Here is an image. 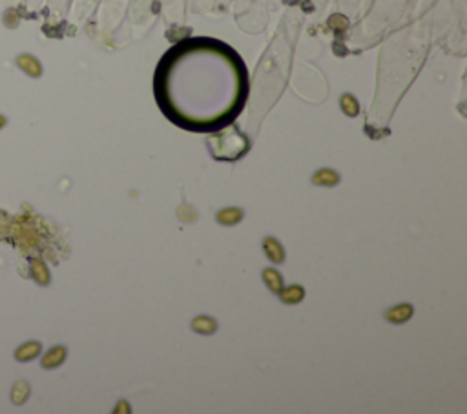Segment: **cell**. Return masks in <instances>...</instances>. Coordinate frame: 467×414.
<instances>
[{
	"mask_svg": "<svg viewBox=\"0 0 467 414\" xmlns=\"http://www.w3.org/2000/svg\"><path fill=\"white\" fill-rule=\"evenodd\" d=\"M263 279H265V283L268 285V288H270L272 292H280L281 288H283V279H281L280 272H276L274 268H266L263 272Z\"/></svg>",
	"mask_w": 467,
	"mask_h": 414,
	"instance_id": "ba28073f",
	"label": "cell"
},
{
	"mask_svg": "<svg viewBox=\"0 0 467 414\" xmlns=\"http://www.w3.org/2000/svg\"><path fill=\"white\" fill-rule=\"evenodd\" d=\"M40 352V343H37V341H30V343L22 345L20 349H17V352H15V357H17L18 362H30V360H33V357H37Z\"/></svg>",
	"mask_w": 467,
	"mask_h": 414,
	"instance_id": "5b68a950",
	"label": "cell"
},
{
	"mask_svg": "<svg viewBox=\"0 0 467 414\" xmlns=\"http://www.w3.org/2000/svg\"><path fill=\"white\" fill-rule=\"evenodd\" d=\"M338 181H340V175L332 170H319V172H316L314 177H312V183L323 184V186H332V184H336Z\"/></svg>",
	"mask_w": 467,
	"mask_h": 414,
	"instance_id": "52a82bcc",
	"label": "cell"
},
{
	"mask_svg": "<svg viewBox=\"0 0 467 414\" xmlns=\"http://www.w3.org/2000/svg\"><path fill=\"white\" fill-rule=\"evenodd\" d=\"M17 64L20 66L28 75H31V77H40V75H42V66H40V62L37 61L35 57H31V55H20V57L17 59Z\"/></svg>",
	"mask_w": 467,
	"mask_h": 414,
	"instance_id": "3957f363",
	"label": "cell"
},
{
	"mask_svg": "<svg viewBox=\"0 0 467 414\" xmlns=\"http://www.w3.org/2000/svg\"><path fill=\"white\" fill-rule=\"evenodd\" d=\"M33 272H35V279L39 281V283L46 285V283L49 281L48 270H46V266H44V263L39 261V259H35V261H33Z\"/></svg>",
	"mask_w": 467,
	"mask_h": 414,
	"instance_id": "9a60e30c",
	"label": "cell"
},
{
	"mask_svg": "<svg viewBox=\"0 0 467 414\" xmlns=\"http://www.w3.org/2000/svg\"><path fill=\"white\" fill-rule=\"evenodd\" d=\"M331 26L334 27V30H345V27L349 26V20H347L345 17H341V15H334V17L331 18Z\"/></svg>",
	"mask_w": 467,
	"mask_h": 414,
	"instance_id": "2e32d148",
	"label": "cell"
},
{
	"mask_svg": "<svg viewBox=\"0 0 467 414\" xmlns=\"http://www.w3.org/2000/svg\"><path fill=\"white\" fill-rule=\"evenodd\" d=\"M6 122H8V121H6L4 115H0V128H4V126H6Z\"/></svg>",
	"mask_w": 467,
	"mask_h": 414,
	"instance_id": "ac0fdd59",
	"label": "cell"
},
{
	"mask_svg": "<svg viewBox=\"0 0 467 414\" xmlns=\"http://www.w3.org/2000/svg\"><path fill=\"white\" fill-rule=\"evenodd\" d=\"M155 99L174 124L196 133L227 128L249 97V73L230 46L184 39L166 51L155 71Z\"/></svg>",
	"mask_w": 467,
	"mask_h": 414,
	"instance_id": "6da1fadb",
	"label": "cell"
},
{
	"mask_svg": "<svg viewBox=\"0 0 467 414\" xmlns=\"http://www.w3.org/2000/svg\"><path fill=\"white\" fill-rule=\"evenodd\" d=\"M243 217V212L239 208H225L217 214V221L223 223V225H234V223L241 221Z\"/></svg>",
	"mask_w": 467,
	"mask_h": 414,
	"instance_id": "8fae6325",
	"label": "cell"
},
{
	"mask_svg": "<svg viewBox=\"0 0 467 414\" xmlns=\"http://www.w3.org/2000/svg\"><path fill=\"white\" fill-rule=\"evenodd\" d=\"M410 314H413L410 305H400V307H396V309H391L385 316H387L389 321L402 323V321H405V319H409Z\"/></svg>",
	"mask_w": 467,
	"mask_h": 414,
	"instance_id": "9c48e42d",
	"label": "cell"
},
{
	"mask_svg": "<svg viewBox=\"0 0 467 414\" xmlns=\"http://www.w3.org/2000/svg\"><path fill=\"white\" fill-rule=\"evenodd\" d=\"M225 130V128H223ZM208 148L217 161H236L250 148L249 139L239 130H225L208 139Z\"/></svg>",
	"mask_w": 467,
	"mask_h": 414,
	"instance_id": "7a4b0ae2",
	"label": "cell"
},
{
	"mask_svg": "<svg viewBox=\"0 0 467 414\" xmlns=\"http://www.w3.org/2000/svg\"><path fill=\"white\" fill-rule=\"evenodd\" d=\"M281 299L285 303H297V301L303 299V288L301 287H288V288H281Z\"/></svg>",
	"mask_w": 467,
	"mask_h": 414,
	"instance_id": "4fadbf2b",
	"label": "cell"
},
{
	"mask_svg": "<svg viewBox=\"0 0 467 414\" xmlns=\"http://www.w3.org/2000/svg\"><path fill=\"white\" fill-rule=\"evenodd\" d=\"M66 357V349L64 347H55V349L49 350L46 356L42 357V367H46V369H51V367H57L61 365L62 362H64Z\"/></svg>",
	"mask_w": 467,
	"mask_h": 414,
	"instance_id": "8992f818",
	"label": "cell"
},
{
	"mask_svg": "<svg viewBox=\"0 0 467 414\" xmlns=\"http://www.w3.org/2000/svg\"><path fill=\"white\" fill-rule=\"evenodd\" d=\"M341 108H343V112H345L349 117H354V115H358V102H356V99H354L352 95H349V93H345V95L341 97Z\"/></svg>",
	"mask_w": 467,
	"mask_h": 414,
	"instance_id": "5bb4252c",
	"label": "cell"
},
{
	"mask_svg": "<svg viewBox=\"0 0 467 414\" xmlns=\"http://www.w3.org/2000/svg\"><path fill=\"white\" fill-rule=\"evenodd\" d=\"M30 396V385L26 381H17V385L13 387V393H11V400H13L15 405H22L24 401Z\"/></svg>",
	"mask_w": 467,
	"mask_h": 414,
	"instance_id": "7c38bea8",
	"label": "cell"
},
{
	"mask_svg": "<svg viewBox=\"0 0 467 414\" xmlns=\"http://www.w3.org/2000/svg\"><path fill=\"white\" fill-rule=\"evenodd\" d=\"M263 249H265V254L268 256V259L274 263H283V257L285 252L281 249V244L274 239V237H266L265 243H263Z\"/></svg>",
	"mask_w": 467,
	"mask_h": 414,
	"instance_id": "277c9868",
	"label": "cell"
},
{
	"mask_svg": "<svg viewBox=\"0 0 467 414\" xmlns=\"http://www.w3.org/2000/svg\"><path fill=\"white\" fill-rule=\"evenodd\" d=\"M215 321L212 318H206V316H199L197 319H194L192 328L196 332H201V334H212L215 330Z\"/></svg>",
	"mask_w": 467,
	"mask_h": 414,
	"instance_id": "30bf717a",
	"label": "cell"
},
{
	"mask_svg": "<svg viewBox=\"0 0 467 414\" xmlns=\"http://www.w3.org/2000/svg\"><path fill=\"white\" fill-rule=\"evenodd\" d=\"M4 22L8 24L9 27H15V26H17V15H15V9H9L8 13H6Z\"/></svg>",
	"mask_w": 467,
	"mask_h": 414,
	"instance_id": "e0dca14e",
	"label": "cell"
}]
</instances>
